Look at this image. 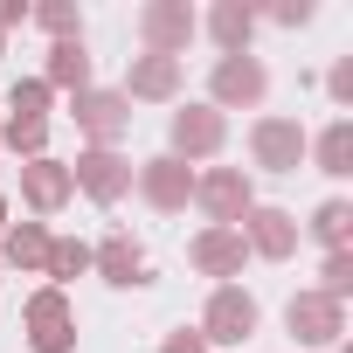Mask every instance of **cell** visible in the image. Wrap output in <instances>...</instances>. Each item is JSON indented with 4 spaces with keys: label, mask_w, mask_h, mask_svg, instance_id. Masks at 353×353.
<instances>
[{
    "label": "cell",
    "mask_w": 353,
    "mask_h": 353,
    "mask_svg": "<svg viewBox=\"0 0 353 353\" xmlns=\"http://www.w3.org/2000/svg\"><path fill=\"white\" fill-rule=\"evenodd\" d=\"M243 256H250L243 236H236V229H215V222L188 243V263H194L201 277H243Z\"/></svg>",
    "instance_id": "12"
},
{
    "label": "cell",
    "mask_w": 353,
    "mask_h": 353,
    "mask_svg": "<svg viewBox=\"0 0 353 353\" xmlns=\"http://www.w3.org/2000/svg\"><path fill=\"white\" fill-rule=\"evenodd\" d=\"M70 188H83L90 201H125L132 194V159L118 152V145H90V152H77V166H70Z\"/></svg>",
    "instance_id": "3"
},
{
    "label": "cell",
    "mask_w": 353,
    "mask_h": 353,
    "mask_svg": "<svg viewBox=\"0 0 353 353\" xmlns=\"http://www.w3.org/2000/svg\"><path fill=\"white\" fill-rule=\"evenodd\" d=\"M28 21H35V28H49L56 42H77V35H83V14L70 8V0H42V8H28Z\"/></svg>",
    "instance_id": "23"
},
{
    "label": "cell",
    "mask_w": 353,
    "mask_h": 353,
    "mask_svg": "<svg viewBox=\"0 0 353 353\" xmlns=\"http://www.w3.org/2000/svg\"><path fill=\"white\" fill-rule=\"evenodd\" d=\"M208 90H215V111L263 104V90H270V70H263L256 56H222V63H215V77H208Z\"/></svg>",
    "instance_id": "9"
},
{
    "label": "cell",
    "mask_w": 353,
    "mask_h": 353,
    "mask_svg": "<svg viewBox=\"0 0 353 353\" xmlns=\"http://www.w3.org/2000/svg\"><path fill=\"white\" fill-rule=\"evenodd\" d=\"M194 201L215 215V229H236L256 208V188L243 181V166H215V173H194Z\"/></svg>",
    "instance_id": "5"
},
{
    "label": "cell",
    "mask_w": 353,
    "mask_h": 353,
    "mask_svg": "<svg viewBox=\"0 0 353 353\" xmlns=\"http://www.w3.org/2000/svg\"><path fill=\"white\" fill-rule=\"evenodd\" d=\"M256 298L243 291V284H222L215 298H208V312H201V339L208 346H250L256 339Z\"/></svg>",
    "instance_id": "1"
},
{
    "label": "cell",
    "mask_w": 353,
    "mask_h": 353,
    "mask_svg": "<svg viewBox=\"0 0 353 353\" xmlns=\"http://www.w3.org/2000/svg\"><path fill=\"white\" fill-rule=\"evenodd\" d=\"M28 21V8H21V0H0V35H8V28H21Z\"/></svg>",
    "instance_id": "30"
},
{
    "label": "cell",
    "mask_w": 353,
    "mask_h": 353,
    "mask_svg": "<svg viewBox=\"0 0 353 353\" xmlns=\"http://www.w3.org/2000/svg\"><path fill=\"white\" fill-rule=\"evenodd\" d=\"M277 21H284V28H305V21H312V0H284Z\"/></svg>",
    "instance_id": "29"
},
{
    "label": "cell",
    "mask_w": 353,
    "mask_h": 353,
    "mask_svg": "<svg viewBox=\"0 0 353 353\" xmlns=\"http://www.w3.org/2000/svg\"><path fill=\"white\" fill-rule=\"evenodd\" d=\"M70 111H77V125H83L97 145H118V139L132 132V104H125L118 90H83Z\"/></svg>",
    "instance_id": "11"
},
{
    "label": "cell",
    "mask_w": 353,
    "mask_h": 353,
    "mask_svg": "<svg viewBox=\"0 0 353 353\" xmlns=\"http://www.w3.org/2000/svg\"><path fill=\"white\" fill-rule=\"evenodd\" d=\"M284 325H291L298 346H339V339H346V305H332V298H319V291H298V298L284 305Z\"/></svg>",
    "instance_id": "7"
},
{
    "label": "cell",
    "mask_w": 353,
    "mask_h": 353,
    "mask_svg": "<svg viewBox=\"0 0 353 353\" xmlns=\"http://www.w3.org/2000/svg\"><path fill=\"white\" fill-rule=\"evenodd\" d=\"M236 236H243V250H256V256L284 263V256L298 250V215H291V208H250Z\"/></svg>",
    "instance_id": "10"
},
{
    "label": "cell",
    "mask_w": 353,
    "mask_h": 353,
    "mask_svg": "<svg viewBox=\"0 0 353 353\" xmlns=\"http://www.w3.org/2000/svg\"><path fill=\"white\" fill-rule=\"evenodd\" d=\"M0 229H8V201H0Z\"/></svg>",
    "instance_id": "31"
},
{
    "label": "cell",
    "mask_w": 353,
    "mask_h": 353,
    "mask_svg": "<svg viewBox=\"0 0 353 353\" xmlns=\"http://www.w3.org/2000/svg\"><path fill=\"white\" fill-rule=\"evenodd\" d=\"M250 152H256L263 173H298V159L312 152V139H305L298 118H256L250 125Z\"/></svg>",
    "instance_id": "6"
},
{
    "label": "cell",
    "mask_w": 353,
    "mask_h": 353,
    "mask_svg": "<svg viewBox=\"0 0 353 353\" xmlns=\"http://www.w3.org/2000/svg\"><path fill=\"white\" fill-rule=\"evenodd\" d=\"M132 181H139L145 208H159V215H181V208L194 201V173H188V159H173V152H159V159L132 166Z\"/></svg>",
    "instance_id": "4"
},
{
    "label": "cell",
    "mask_w": 353,
    "mask_h": 353,
    "mask_svg": "<svg viewBox=\"0 0 353 353\" xmlns=\"http://www.w3.org/2000/svg\"><path fill=\"white\" fill-rule=\"evenodd\" d=\"M319 298H332V305L353 298V250H332V256H325V270H319Z\"/></svg>",
    "instance_id": "25"
},
{
    "label": "cell",
    "mask_w": 353,
    "mask_h": 353,
    "mask_svg": "<svg viewBox=\"0 0 353 353\" xmlns=\"http://www.w3.org/2000/svg\"><path fill=\"white\" fill-rule=\"evenodd\" d=\"M125 104L132 97H145V104H166V97H181V63L173 56H132V70H125V90H118Z\"/></svg>",
    "instance_id": "14"
},
{
    "label": "cell",
    "mask_w": 353,
    "mask_h": 353,
    "mask_svg": "<svg viewBox=\"0 0 353 353\" xmlns=\"http://www.w3.org/2000/svg\"><path fill=\"white\" fill-rule=\"evenodd\" d=\"M8 118H28V125H49V83L42 77H21L8 90Z\"/></svg>",
    "instance_id": "22"
},
{
    "label": "cell",
    "mask_w": 353,
    "mask_h": 353,
    "mask_svg": "<svg viewBox=\"0 0 353 353\" xmlns=\"http://www.w3.org/2000/svg\"><path fill=\"white\" fill-rule=\"evenodd\" d=\"M159 353H208V339L181 325V332H166V339H159Z\"/></svg>",
    "instance_id": "27"
},
{
    "label": "cell",
    "mask_w": 353,
    "mask_h": 353,
    "mask_svg": "<svg viewBox=\"0 0 353 353\" xmlns=\"http://www.w3.org/2000/svg\"><path fill=\"white\" fill-rule=\"evenodd\" d=\"M0 139H8L21 159H42V145H49V125H28V118H8L0 125Z\"/></svg>",
    "instance_id": "26"
},
{
    "label": "cell",
    "mask_w": 353,
    "mask_h": 353,
    "mask_svg": "<svg viewBox=\"0 0 353 353\" xmlns=\"http://www.w3.org/2000/svg\"><path fill=\"white\" fill-rule=\"evenodd\" d=\"M21 319H28V332H49V325H77V319H70V291H56V284H42V291L21 305Z\"/></svg>",
    "instance_id": "21"
},
{
    "label": "cell",
    "mask_w": 353,
    "mask_h": 353,
    "mask_svg": "<svg viewBox=\"0 0 353 353\" xmlns=\"http://www.w3.org/2000/svg\"><path fill=\"white\" fill-rule=\"evenodd\" d=\"M0 263H14V270H42V263H49V229H42V222H14L8 236H0Z\"/></svg>",
    "instance_id": "18"
},
{
    "label": "cell",
    "mask_w": 353,
    "mask_h": 353,
    "mask_svg": "<svg viewBox=\"0 0 353 353\" xmlns=\"http://www.w3.org/2000/svg\"><path fill=\"white\" fill-rule=\"evenodd\" d=\"M319 173H332V181H346L353 173V118H332L325 132H319Z\"/></svg>",
    "instance_id": "19"
},
{
    "label": "cell",
    "mask_w": 353,
    "mask_h": 353,
    "mask_svg": "<svg viewBox=\"0 0 353 353\" xmlns=\"http://www.w3.org/2000/svg\"><path fill=\"white\" fill-rule=\"evenodd\" d=\"M90 263H97L104 284H139V277H145V243L125 236V229H111V236L90 250Z\"/></svg>",
    "instance_id": "15"
},
{
    "label": "cell",
    "mask_w": 353,
    "mask_h": 353,
    "mask_svg": "<svg viewBox=\"0 0 353 353\" xmlns=\"http://www.w3.org/2000/svg\"><path fill=\"white\" fill-rule=\"evenodd\" d=\"M208 35L222 42V56H250V35H256V8H243V0H222V8L208 14Z\"/></svg>",
    "instance_id": "17"
},
{
    "label": "cell",
    "mask_w": 353,
    "mask_h": 353,
    "mask_svg": "<svg viewBox=\"0 0 353 353\" xmlns=\"http://www.w3.org/2000/svg\"><path fill=\"white\" fill-rule=\"evenodd\" d=\"M70 194H77V188H70V166H63V159H49V152H42V159H28V166H21V201H28L35 215H56Z\"/></svg>",
    "instance_id": "13"
},
{
    "label": "cell",
    "mask_w": 353,
    "mask_h": 353,
    "mask_svg": "<svg viewBox=\"0 0 353 353\" xmlns=\"http://www.w3.org/2000/svg\"><path fill=\"white\" fill-rule=\"evenodd\" d=\"M325 83H332V97H339V104H353V56H339Z\"/></svg>",
    "instance_id": "28"
},
{
    "label": "cell",
    "mask_w": 353,
    "mask_h": 353,
    "mask_svg": "<svg viewBox=\"0 0 353 353\" xmlns=\"http://www.w3.org/2000/svg\"><path fill=\"white\" fill-rule=\"evenodd\" d=\"M194 8H188V0H145V8H139V42H145V56H173V63H181V49L194 42Z\"/></svg>",
    "instance_id": "2"
},
{
    "label": "cell",
    "mask_w": 353,
    "mask_h": 353,
    "mask_svg": "<svg viewBox=\"0 0 353 353\" xmlns=\"http://www.w3.org/2000/svg\"><path fill=\"white\" fill-rule=\"evenodd\" d=\"M42 83H49V90H77V97L90 90V49H83V35L49 49V70H42Z\"/></svg>",
    "instance_id": "16"
},
{
    "label": "cell",
    "mask_w": 353,
    "mask_h": 353,
    "mask_svg": "<svg viewBox=\"0 0 353 353\" xmlns=\"http://www.w3.org/2000/svg\"><path fill=\"white\" fill-rule=\"evenodd\" d=\"M312 236H319L325 250H346V243H353V208H346V201H325V208L312 215Z\"/></svg>",
    "instance_id": "24"
},
{
    "label": "cell",
    "mask_w": 353,
    "mask_h": 353,
    "mask_svg": "<svg viewBox=\"0 0 353 353\" xmlns=\"http://www.w3.org/2000/svg\"><path fill=\"white\" fill-rule=\"evenodd\" d=\"M42 270L56 277V291L77 284V277L90 270V243H77V236H49V263H42Z\"/></svg>",
    "instance_id": "20"
},
{
    "label": "cell",
    "mask_w": 353,
    "mask_h": 353,
    "mask_svg": "<svg viewBox=\"0 0 353 353\" xmlns=\"http://www.w3.org/2000/svg\"><path fill=\"white\" fill-rule=\"evenodd\" d=\"M166 139H173V159H208V152H222L229 118H222L215 104H188V111H173Z\"/></svg>",
    "instance_id": "8"
}]
</instances>
